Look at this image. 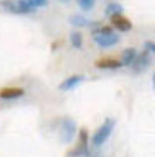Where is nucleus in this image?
<instances>
[{
  "label": "nucleus",
  "instance_id": "f257e3e1",
  "mask_svg": "<svg viewBox=\"0 0 155 157\" xmlns=\"http://www.w3.org/2000/svg\"><path fill=\"white\" fill-rule=\"evenodd\" d=\"M92 38L97 46H101V48L112 46V44H116L119 41V36L112 31L111 26H102V24L92 31Z\"/></svg>",
  "mask_w": 155,
  "mask_h": 157
},
{
  "label": "nucleus",
  "instance_id": "f03ea898",
  "mask_svg": "<svg viewBox=\"0 0 155 157\" xmlns=\"http://www.w3.org/2000/svg\"><path fill=\"white\" fill-rule=\"evenodd\" d=\"M114 125H116V121H114L112 118H108V120H106V121L97 128L96 133H94V137H92V144H94V145H96V147L102 145V144L111 137L112 130H114Z\"/></svg>",
  "mask_w": 155,
  "mask_h": 157
},
{
  "label": "nucleus",
  "instance_id": "7ed1b4c3",
  "mask_svg": "<svg viewBox=\"0 0 155 157\" xmlns=\"http://www.w3.org/2000/svg\"><path fill=\"white\" fill-rule=\"evenodd\" d=\"M75 133H77V125L72 118H63L62 125H60V140L63 144H70L74 140Z\"/></svg>",
  "mask_w": 155,
  "mask_h": 157
},
{
  "label": "nucleus",
  "instance_id": "20e7f679",
  "mask_svg": "<svg viewBox=\"0 0 155 157\" xmlns=\"http://www.w3.org/2000/svg\"><path fill=\"white\" fill-rule=\"evenodd\" d=\"M80 155H89V137H87L85 130H80V133H78V145L66 152V157H80Z\"/></svg>",
  "mask_w": 155,
  "mask_h": 157
},
{
  "label": "nucleus",
  "instance_id": "39448f33",
  "mask_svg": "<svg viewBox=\"0 0 155 157\" xmlns=\"http://www.w3.org/2000/svg\"><path fill=\"white\" fill-rule=\"evenodd\" d=\"M150 63H152V60H150V53H148V51L145 50L143 53L136 55V58L133 60V63L130 65V67H131L133 70L136 72V74H140V72L147 70V68L150 67Z\"/></svg>",
  "mask_w": 155,
  "mask_h": 157
},
{
  "label": "nucleus",
  "instance_id": "423d86ee",
  "mask_svg": "<svg viewBox=\"0 0 155 157\" xmlns=\"http://www.w3.org/2000/svg\"><path fill=\"white\" fill-rule=\"evenodd\" d=\"M111 28H116L118 31L126 33V31H130V29L133 28V24H131V21L126 19L123 14H116V16L111 17Z\"/></svg>",
  "mask_w": 155,
  "mask_h": 157
},
{
  "label": "nucleus",
  "instance_id": "0eeeda50",
  "mask_svg": "<svg viewBox=\"0 0 155 157\" xmlns=\"http://www.w3.org/2000/svg\"><path fill=\"white\" fill-rule=\"evenodd\" d=\"M80 82H84V75H80V74L70 75L68 78H65V80L60 84V90H65V92L66 90H72V89H75Z\"/></svg>",
  "mask_w": 155,
  "mask_h": 157
},
{
  "label": "nucleus",
  "instance_id": "6e6552de",
  "mask_svg": "<svg viewBox=\"0 0 155 157\" xmlns=\"http://www.w3.org/2000/svg\"><path fill=\"white\" fill-rule=\"evenodd\" d=\"M21 96H24L22 87H4V89H0V98L2 99H17Z\"/></svg>",
  "mask_w": 155,
  "mask_h": 157
},
{
  "label": "nucleus",
  "instance_id": "1a4fd4ad",
  "mask_svg": "<svg viewBox=\"0 0 155 157\" xmlns=\"http://www.w3.org/2000/svg\"><path fill=\"white\" fill-rule=\"evenodd\" d=\"M96 67L97 68H106V70H114V68H119L123 67L119 60L116 58H101L96 62Z\"/></svg>",
  "mask_w": 155,
  "mask_h": 157
},
{
  "label": "nucleus",
  "instance_id": "9d476101",
  "mask_svg": "<svg viewBox=\"0 0 155 157\" xmlns=\"http://www.w3.org/2000/svg\"><path fill=\"white\" fill-rule=\"evenodd\" d=\"M136 55H138V53H136L135 48H126V50L121 53V58H119L121 65H123V67H130L133 63V60L136 58Z\"/></svg>",
  "mask_w": 155,
  "mask_h": 157
},
{
  "label": "nucleus",
  "instance_id": "9b49d317",
  "mask_svg": "<svg viewBox=\"0 0 155 157\" xmlns=\"http://www.w3.org/2000/svg\"><path fill=\"white\" fill-rule=\"evenodd\" d=\"M70 44L75 48V50H82V44H84V38H82V33L74 31L70 33Z\"/></svg>",
  "mask_w": 155,
  "mask_h": 157
},
{
  "label": "nucleus",
  "instance_id": "f8f14e48",
  "mask_svg": "<svg viewBox=\"0 0 155 157\" xmlns=\"http://www.w3.org/2000/svg\"><path fill=\"white\" fill-rule=\"evenodd\" d=\"M24 5H27L29 9H32V10H36V9L39 7H44V5H48V0H21Z\"/></svg>",
  "mask_w": 155,
  "mask_h": 157
},
{
  "label": "nucleus",
  "instance_id": "ddd939ff",
  "mask_svg": "<svg viewBox=\"0 0 155 157\" xmlns=\"http://www.w3.org/2000/svg\"><path fill=\"white\" fill-rule=\"evenodd\" d=\"M70 22L74 24V26H77V28H84V26H89V21H87L84 16H78V14H75V16L70 17Z\"/></svg>",
  "mask_w": 155,
  "mask_h": 157
},
{
  "label": "nucleus",
  "instance_id": "4468645a",
  "mask_svg": "<svg viewBox=\"0 0 155 157\" xmlns=\"http://www.w3.org/2000/svg\"><path fill=\"white\" fill-rule=\"evenodd\" d=\"M121 12H123V7L119 4H109L106 7V16H109V17L116 16V14H121Z\"/></svg>",
  "mask_w": 155,
  "mask_h": 157
},
{
  "label": "nucleus",
  "instance_id": "2eb2a0df",
  "mask_svg": "<svg viewBox=\"0 0 155 157\" xmlns=\"http://www.w3.org/2000/svg\"><path fill=\"white\" fill-rule=\"evenodd\" d=\"M82 10H92L96 5V0H77Z\"/></svg>",
  "mask_w": 155,
  "mask_h": 157
},
{
  "label": "nucleus",
  "instance_id": "dca6fc26",
  "mask_svg": "<svg viewBox=\"0 0 155 157\" xmlns=\"http://www.w3.org/2000/svg\"><path fill=\"white\" fill-rule=\"evenodd\" d=\"M145 48H147L148 53H153L155 55V43L153 41H147V43H145Z\"/></svg>",
  "mask_w": 155,
  "mask_h": 157
},
{
  "label": "nucleus",
  "instance_id": "f3484780",
  "mask_svg": "<svg viewBox=\"0 0 155 157\" xmlns=\"http://www.w3.org/2000/svg\"><path fill=\"white\" fill-rule=\"evenodd\" d=\"M152 82H153V89H155V74H153V78H152Z\"/></svg>",
  "mask_w": 155,
  "mask_h": 157
},
{
  "label": "nucleus",
  "instance_id": "a211bd4d",
  "mask_svg": "<svg viewBox=\"0 0 155 157\" xmlns=\"http://www.w3.org/2000/svg\"><path fill=\"white\" fill-rule=\"evenodd\" d=\"M60 2H70V0H60Z\"/></svg>",
  "mask_w": 155,
  "mask_h": 157
}]
</instances>
